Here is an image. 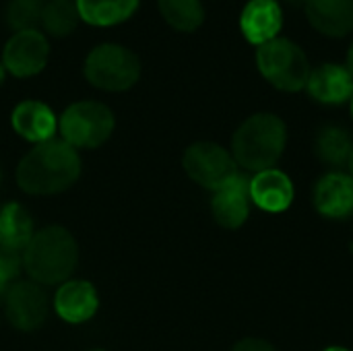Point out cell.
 I'll return each mask as SVG.
<instances>
[{"instance_id": "9a60e30c", "label": "cell", "mask_w": 353, "mask_h": 351, "mask_svg": "<svg viewBox=\"0 0 353 351\" xmlns=\"http://www.w3.org/2000/svg\"><path fill=\"white\" fill-rule=\"evenodd\" d=\"M250 201L271 213L285 211L294 201V184L275 168L263 170L250 180Z\"/></svg>"}, {"instance_id": "e0dca14e", "label": "cell", "mask_w": 353, "mask_h": 351, "mask_svg": "<svg viewBox=\"0 0 353 351\" xmlns=\"http://www.w3.org/2000/svg\"><path fill=\"white\" fill-rule=\"evenodd\" d=\"M310 95L321 103H343L353 97V79L350 70L339 64H323L310 72Z\"/></svg>"}, {"instance_id": "5bb4252c", "label": "cell", "mask_w": 353, "mask_h": 351, "mask_svg": "<svg viewBox=\"0 0 353 351\" xmlns=\"http://www.w3.org/2000/svg\"><path fill=\"white\" fill-rule=\"evenodd\" d=\"M283 23L281 8L275 0H250L240 17V27L250 43L263 46L277 37Z\"/></svg>"}, {"instance_id": "83f0119b", "label": "cell", "mask_w": 353, "mask_h": 351, "mask_svg": "<svg viewBox=\"0 0 353 351\" xmlns=\"http://www.w3.org/2000/svg\"><path fill=\"white\" fill-rule=\"evenodd\" d=\"M4 70H6V68H4V64L0 62V85H2V81H4Z\"/></svg>"}, {"instance_id": "5b68a950", "label": "cell", "mask_w": 353, "mask_h": 351, "mask_svg": "<svg viewBox=\"0 0 353 351\" xmlns=\"http://www.w3.org/2000/svg\"><path fill=\"white\" fill-rule=\"evenodd\" d=\"M116 118L112 110L99 101H77L64 110L58 120L62 141L74 149H95L114 132Z\"/></svg>"}, {"instance_id": "2e32d148", "label": "cell", "mask_w": 353, "mask_h": 351, "mask_svg": "<svg viewBox=\"0 0 353 351\" xmlns=\"http://www.w3.org/2000/svg\"><path fill=\"white\" fill-rule=\"evenodd\" d=\"M306 17L316 31L343 37L353 29V0H306Z\"/></svg>"}, {"instance_id": "603a6c76", "label": "cell", "mask_w": 353, "mask_h": 351, "mask_svg": "<svg viewBox=\"0 0 353 351\" xmlns=\"http://www.w3.org/2000/svg\"><path fill=\"white\" fill-rule=\"evenodd\" d=\"M43 2L41 0H10L6 8V21L14 31L35 29L41 23Z\"/></svg>"}, {"instance_id": "7a4b0ae2", "label": "cell", "mask_w": 353, "mask_h": 351, "mask_svg": "<svg viewBox=\"0 0 353 351\" xmlns=\"http://www.w3.org/2000/svg\"><path fill=\"white\" fill-rule=\"evenodd\" d=\"M21 263L31 281L39 285H58L68 281L74 273L79 246L68 230L50 225L33 234L21 252Z\"/></svg>"}, {"instance_id": "52a82bcc", "label": "cell", "mask_w": 353, "mask_h": 351, "mask_svg": "<svg viewBox=\"0 0 353 351\" xmlns=\"http://www.w3.org/2000/svg\"><path fill=\"white\" fill-rule=\"evenodd\" d=\"M182 166L196 184L213 192L223 188L238 176V163L234 155L221 145L209 141L190 145L184 153Z\"/></svg>"}, {"instance_id": "1f68e13d", "label": "cell", "mask_w": 353, "mask_h": 351, "mask_svg": "<svg viewBox=\"0 0 353 351\" xmlns=\"http://www.w3.org/2000/svg\"><path fill=\"white\" fill-rule=\"evenodd\" d=\"M91 351H103V350H91Z\"/></svg>"}, {"instance_id": "ac0fdd59", "label": "cell", "mask_w": 353, "mask_h": 351, "mask_svg": "<svg viewBox=\"0 0 353 351\" xmlns=\"http://www.w3.org/2000/svg\"><path fill=\"white\" fill-rule=\"evenodd\" d=\"M33 234V219L23 205L8 203L0 209V248L21 254Z\"/></svg>"}, {"instance_id": "f1b7e54d", "label": "cell", "mask_w": 353, "mask_h": 351, "mask_svg": "<svg viewBox=\"0 0 353 351\" xmlns=\"http://www.w3.org/2000/svg\"><path fill=\"white\" fill-rule=\"evenodd\" d=\"M325 351H350V350H345V348H329V350H325Z\"/></svg>"}, {"instance_id": "3957f363", "label": "cell", "mask_w": 353, "mask_h": 351, "mask_svg": "<svg viewBox=\"0 0 353 351\" xmlns=\"http://www.w3.org/2000/svg\"><path fill=\"white\" fill-rule=\"evenodd\" d=\"M288 132L281 118L273 114H254L240 124L232 139V155L238 166L250 172L271 170L283 149Z\"/></svg>"}, {"instance_id": "d6986e66", "label": "cell", "mask_w": 353, "mask_h": 351, "mask_svg": "<svg viewBox=\"0 0 353 351\" xmlns=\"http://www.w3.org/2000/svg\"><path fill=\"white\" fill-rule=\"evenodd\" d=\"M79 17L95 27H110L134 14L139 0H77Z\"/></svg>"}, {"instance_id": "7402d4cb", "label": "cell", "mask_w": 353, "mask_h": 351, "mask_svg": "<svg viewBox=\"0 0 353 351\" xmlns=\"http://www.w3.org/2000/svg\"><path fill=\"white\" fill-rule=\"evenodd\" d=\"M79 19L81 17H79L77 0H50V2L43 4L41 25L52 35L62 37V35L72 33Z\"/></svg>"}, {"instance_id": "f546056e", "label": "cell", "mask_w": 353, "mask_h": 351, "mask_svg": "<svg viewBox=\"0 0 353 351\" xmlns=\"http://www.w3.org/2000/svg\"><path fill=\"white\" fill-rule=\"evenodd\" d=\"M0 182H2V170H0Z\"/></svg>"}, {"instance_id": "cb8c5ba5", "label": "cell", "mask_w": 353, "mask_h": 351, "mask_svg": "<svg viewBox=\"0 0 353 351\" xmlns=\"http://www.w3.org/2000/svg\"><path fill=\"white\" fill-rule=\"evenodd\" d=\"M19 267H23L21 254L0 248V296H4L12 285L14 277L19 275Z\"/></svg>"}, {"instance_id": "d4e9b609", "label": "cell", "mask_w": 353, "mask_h": 351, "mask_svg": "<svg viewBox=\"0 0 353 351\" xmlns=\"http://www.w3.org/2000/svg\"><path fill=\"white\" fill-rule=\"evenodd\" d=\"M232 351H277V350H275L271 343L263 341V339L248 337V339H242L240 343H236Z\"/></svg>"}, {"instance_id": "4316f807", "label": "cell", "mask_w": 353, "mask_h": 351, "mask_svg": "<svg viewBox=\"0 0 353 351\" xmlns=\"http://www.w3.org/2000/svg\"><path fill=\"white\" fill-rule=\"evenodd\" d=\"M347 166H350V172H352V178H353V149H352V155H350V159H347Z\"/></svg>"}, {"instance_id": "44dd1931", "label": "cell", "mask_w": 353, "mask_h": 351, "mask_svg": "<svg viewBox=\"0 0 353 351\" xmlns=\"http://www.w3.org/2000/svg\"><path fill=\"white\" fill-rule=\"evenodd\" d=\"M159 10L163 19L178 31H194L205 19L201 0H159Z\"/></svg>"}, {"instance_id": "8992f818", "label": "cell", "mask_w": 353, "mask_h": 351, "mask_svg": "<svg viewBox=\"0 0 353 351\" xmlns=\"http://www.w3.org/2000/svg\"><path fill=\"white\" fill-rule=\"evenodd\" d=\"M85 77L97 89L126 91L139 81L141 62L130 50L118 43H103L87 56Z\"/></svg>"}, {"instance_id": "4fadbf2b", "label": "cell", "mask_w": 353, "mask_h": 351, "mask_svg": "<svg viewBox=\"0 0 353 351\" xmlns=\"http://www.w3.org/2000/svg\"><path fill=\"white\" fill-rule=\"evenodd\" d=\"M10 122L17 134H21L25 141H31L35 145L52 141L58 128V120L54 112L50 110V106H46L43 101H35V99L21 101L12 110Z\"/></svg>"}, {"instance_id": "4dcf8cb0", "label": "cell", "mask_w": 353, "mask_h": 351, "mask_svg": "<svg viewBox=\"0 0 353 351\" xmlns=\"http://www.w3.org/2000/svg\"><path fill=\"white\" fill-rule=\"evenodd\" d=\"M352 116H353V97H352Z\"/></svg>"}, {"instance_id": "6da1fadb", "label": "cell", "mask_w": 353, "mask_h": 351, "mask_svg": "<svg viewBox=\"0 0 353 351\" xmlns=\"http://www.w3.org/2000/svg\"><path fill=\"white\" fill-rule=\"evenodd\" d=\"M81 176V157L66 141H46L35 145L17 168L21 190L35 197L58 194L70 188Z\"/></svg>"}, {"instance_id": "30bf717a", "label": "cell", "mask_w": 353, "mask_h": 351, "mask_svg": "<svg viewBox=\"0 0 353 351\" xmlns=\"http://www.w3.org/2000/svg\"><path fill=\"white\" fill-rule=\"evenodd\" d=\"M97 308H99L97 290L93 288V283L83 279L64 281L54 296L56 314L70 325L87 323L89 319L95 317Z\"/></svg>"}, {"instance_id": "9c48e42d", "label": "cell", "mask_w": 353, "mask_h": 351, "mask_svg": "<svg viewBox=\"0 0 353 351\" xmlns=\"http://www.w3.org/2000/svg\"><path fill=\"white\" fill-rule=\"evenodd\" d=\"M50 56V46L37 29L17 31L4 46L2 64L14 77H33L43 70Z\"/></svg>"}, {"instance_id": "7c38bea8", "label": "cell", "mask_w": 353, "mask_h": 351, "mask_svg": "<svg viewBox=\"0 0 353 351\" xmlns=\"http://www.w3.org/2000/svg\"><path fill=\"white\" fill-rule=\"evenodd\" d=\"M314 207L331 219H345L353 213V178L341 172L323 176L314 188Z\"/></svg>"}, {"instance_id": "484cf974", "label": "cell", "mask_w": 353, "mask_h": 351, "mask_svg": "<svg viewBox=\"0 0 353 351\" xmlns=\"http://www.w3.org/2000/svg\"><path fill=\"white\" fill-rule=\"evenodd\" d=\"M347 70H350V74H352L353 79V41L352 46H350V52H347V66H345Z\"/></svg>"}, {"instance_id": "ffe728a7", "label": "cell", "mask_w": 353, "mask_h": 351, "mask_svg": "<svg viewBox=\"0 0 353 351\" xmlns=\"http://www.w3.org/2000/svg\"><path fill=\"white\" fill-rule=\"evenodd\" d=\"M353 143L347 130L339 126H327L316 137V155L329 166H343L352 155Z\"/></svg>"}, {"instance_id": "8fae6325", "label": "cell", "mask_w": 353, "mask_h": 351, "mask_svg": "<svg viewBox=\"0 0 353 351\" xmlns=\"http://www.w3.org/2000/svg\"><path fill=\"white\" fill-rule=\"evenodd\" d=\"M211 211L221 228L228 230L240 228L250 215V180L238 174L223 188L215 190V197L211 201Z\"/></svg>"}, {"instance_id": "277c9868", "label": "cell", "mask_w": 353, "mask_h": 351, "mask_svg": "<svg viewBox=\"0 0 353 351\" xmlns=\"http://www.w3.org/2000/svg\"><path fill=\"white\" fill-rule=\"evenodd\" d=\"M256 64L263 77L281 91L304 89L312 72L302 48L285 37H275L259 46Z\"/></svg>"}, {"instance_id": "ba28073f", "label": "cell", "mask_w": 353, "mask_h": 351, "mask_svg": "<svg viewBox=\"0 0 353 351\" xmlns=\"http://www.w3.org/2000/svg\"><path fill=\"white\" fill-rule=\"evenodd\" d=\"M48 296L35 281H19L4 294V317L17 331H37L48 319Z\"/></svg>"}]
</instances>
